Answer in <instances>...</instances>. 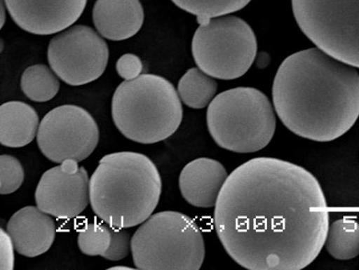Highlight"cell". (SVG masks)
I'll return each mask as SVG.
<instances>
[{
    "label": "cell",
    "mask_w": 359,
    "mask_h": 270,
    "mask_svg": "<svg viewBox=\"0 0 359 270\" xmlns=\"http://www.w3.org/2000/svg\"><path fill=\"white\" fill-rule=\"evenodd\" d=\"M320 182L303 167L259 157L237 167L220 191L214 224L226 254L249 270H302L329 229Z\"/></svg>",
    "instance_id": "cell-1"
},
{
    "label": "cell",
    "mask_w": 359,
    "mask_h": 270,
    "mask_svg": "<svg viewBox=\"0 0 359 270\" xmlns=\"http://www.w3.org/2000/svg\"><path fill=\"white\" fill-rule=\"evenodd\" d=\"M272 96L288 130L311 142H334L358 121L359 73L320 48L302 50L281 63Z\"/></svg>",
    "instance_id": "cell-2"
},
{
    "label": "cell",
    "mask_w": 359,
    "mask_h": 270,
    "mask_svg": "<svg viewBox=\"0 0 359 270\" xmlns=\"http://www.w3.org/2000/svg\"><path fill=\"white\" fill-rule=\"evenodd\" d=\"M160 172L146 155L120 151L105 155L90 180L93 212L111 228L142 224L160 201Z\"/></svg>",
    "instance_id": "cell-3"
},
{
    "label": "cell",
    "mask_w": 359,
    "mask_h": 270,
    "mask_svg": "<svg viewBox=\"0 0 359 270\" xmlns=\"http://www.w3.org/2000/svg\"><path fill=\"white\" fill-rule=\"evenodd\" d=\"M111 116L126 139L154 144L178 130L184 109L177 90L169 81L143 74L117 87L111 100Z\"/></svg>",
    "instance_id": "cell-4"
},
{
    "label": "cell",
    "mask_w": 359,
    "mask_h": 270,
    "mask_svg": "<svg viewBox=\"0 0 359 270\" xmlns=\"http://www.w3.org/2000/svg\"><path fill=\"white\" fill-rule=\"evenodd\" d=\"M208 132L217 145L235 154L266 148L276 128L273 105L261 90L238 87L219 93L208 105Z\"/></svg>",
    "instance_id": "cell-5"
},
{
    "label": "cell",
    "mask_w": 359,
    "mask_h": 270,
    "mask_svg": "<svg viewBox=\"0 0 359 270\" xmlns=\"http://www.w3.org/2000/svg\"><path fill=\"white\" fill-rule=\"evenodd\" d=\"M131 252L141 270H199L205 257L199 226L177 211L150 216L132 237Z\"/></svg>",
    "instance_id": "cell-6"
},
{
    "label": "cell",
    "mask_w": 359,
    "mask_h": 270,
    "mask_svg": "<svg viewBox=\"0 0 359 270\" xmlns=\"http://www.w3.org/2000/svg\"><path fill=\"white\" fill-rule=\"evenodd\" d=\"M194 60L202 72L219 80L243 77L254 64L257 40L239 17L211 18L200 23L192 42Z\"/></svg>",
    "instance_id": "cell-7"
},
{
    "label": "cell",
    "mask_w": 359,
    "mask_h": 270,
    "mask_svg": "<svg viewBox=\"0 0 359 270\" xmlns=\"http://www.w3.org/2000/svg\"><path fill=\"white\" fill-rule=\"evenodd\" d=\"M292 8L318 48L359 69V0H292Z\"/></svg>",
    "instance_id": "cell-8"
},
{
    "label": "cell",
    "mask_w": 359,
    "mask_h": 270,
    "mask_svg": "<svg viewBox=\"0 0 359 270\" xmlns=\"http://www.w3.org/2000/svg\"><path fill=\"white\" fill-rule=\"evenodd\" d=\"M99 140L95 119L84 108L72 104L62 105L47 113L37 134L41 152L55 163L87 159Z\"/></svg>",
    "instance_id": "cell-9"
},
{
    "label": "cell",
    "mask_w": 359,
    "mask_h": 270,
    "mask_svg": "<svg viewBox=\"0 0 359 270\" xmlns=\"http://www.w3.org/2000/svg\"><path fill=\"white\" fill-rule=\"evenodd\" d=\"M47 58L58 78L72 86H81L104 74L109 48L93 28L75 25L52 38Z\"/></svg>",
    "instance_id": "cell-10"
},
{
    "label": "cell",
    "mask_w": 359,
    "mask_h": 270,
    "mask_svg": "<svg viewBox=\"0 0 359 270\" xmlns=\"http://www.w3.org/2000/svg\"><path fill=\"white\" fill-rule=\"evenodd\" d=\"M90 180L78 161H63L41 177L34 195L37 207L57 219L76 218L90 203Z\"/></svg>",
    "instance_id": "cell-11"
},
{
    "label": "cell",
    "mask_w": 359,
    "mask_h": 270,
    "mask_svg": "<svg viewBox=\"0 0 359 270\" xmlns=\"http://www.w3.org/2000/svg\"><path fill=\"white\" fill-rule=\"evenodd\" d=\"M88 0H4L11 19L23 31L57 34L79 19Z\"/></svg>",
    "instance_id": "cell-12"
},
{
    "label": "cell",
    "mask_w": 359,
    "mask_h": 270,
    "mask_svg": "<svg viewBox=\"0 0 359 270\" xmlns=\"http://www.w3.org/2000/svg\"><path fill=\"white\" fill-rule=\"evenodd\" d=\"M228 172L219 161L199 158L187 163L179 177L182 198L191 206L210 208L216 206Z\"/></svg>",
    "instance_id": "cell-13"
},
{
    "label": "cell",
    "mask_w": 359,
    "mask_h": 270,
    "mask_svg": "<svg viewBox=\"0 0 359 270\" xmlns=\"http://www.w3.org/2000/svg\"><path fill=\"white\" fill-rule=\"evenodd\" d=\"M7 231L18 253L26 257H36L51 248L55 237V223L39 208L28 206L11 216Z\"/></svg>",
    "instance_id": "cell-14"
},
{
    "label": "cell",
    "mask_w": 359,
    "mask_h": 270,
    "mask_svg": "<svg viewBox=\"0 0 359 270\" xmlns=\"http://www.w3.org/2000/svg\"><path fill=\"white\" fill-rule=\"evenodd\" d=\"M94 25L106 39L123 41L137 34L144 22L140 0H97L93 11Z\"/></svg>",
    "instance_id": "cell-15"
},
{
    "label": "cell",
    "mask_w": 359,
    "mask_h": 270,
    "mask_svg": "<svg viewBox=\"0 0 359 270\" xmlns=\"http://www.w3.org/2000/svg\"><path fill=\"white\" fill-rule=\"evenodd\" d=\"M39 116L22 102H5L0 107V143L8 148H22L37 137Z\"/></svg>",
    "instance_id": "cell-16"
},
{
    "label": "cell",
    "mask_w": 359,
    "mask_h": 270,
    "mask_svg": "<svg viewBox=\"0 0 359 270\" xmlns=\"http://www.w3.org/2000/svg\"><path fill=\"white\" fill-rule=\"evenodd\" d=\"M217 90V81L199 67L190 69L178 83L181 101L193 109H203L213 101Z\"/></svg>",
    "instance_id": "cell-17"
},
{
    "label": "cell",
    "mask_w": 359,
    "mask_h": 270,
    "mask_svg": "<svg viewBox=\"0 0 359 270\" xmlns=\"http://www.w3.org/2000/svg\"><path fill=\"white\" fill-rule=\"evenodd\" d=\"M328 254L337 260H351L359 255V222L337 220L329 225L325 243Z\"/></svg>",
    "instance_id": "cell-18"
},
{
    "label": "cell",
    "mask_w": 359,
    "mask_h": 270,
    "mask_svg": "<svg viewBox=\"0 0 359 270\" xmlns=\"http://www.w3.org/2000/svg\"><path fill=\"white\" fill-rule=\"evenodd\" d=\"M20 88L31 101L45 102L57 95L60 82L54 70L45 65H34L23 72Z\"/></svg>",
    "instance_id": "cell-19"
},
{
    "label": "cell",
    "mask_w": 359,
    "mask_h": 270,
    "mask_svg": "<svg viewBox=\"0 0 359 270\" xmlns=\"http://www.w3.org/2000/svg\"><path fill=\"white\" fill-rule=\"evenodd\" d=\"M182 11L197 16L200 23L229 15L246 7L252 0H172Z\"/></svg>",
    "instance_id": "cell-20"
},
{
    "label": "cell",
    "mask_w": 359,
    "mask_h": 270,
    "mask_svg": "<svg viewBox=\"0 0 359 270\" xmlns=\"http://www.w3.org/2000/svg\"><path fill=\"white\" fill-rule=\"evenodd\" d=\"M111 229L100 223H88L79 231L78 245L82 254L89 257L102 255L111 245Z\"/></svg>",
    "instance_id": "cell-21"
},
{
    "label": "cell",
    "mask_w": 359,
    "mask_h": 270,
    "mask_svg": "<svg viewBox=\"0 0 359 270\" xmlns=\"http://www.w3.org/2000/svg\"><path fill=\"white\" fill-rule=\"evenodd\" d=\"M0 193L10 195L22 187L25 181V170L20 161L11 155L0 157Z\"/></svg>",
    "instance_id": "cell-22"
},
{
    "label": "cell",
    "mask_w": 359,
    "mask_h": 270,
    "mask_svg": "<svg viewBox=\"0 0 359 270\" xmlns=\"http://www.w3.org/2000/svg\"><path fill=\"white\" fill-rule=\"evenodd\" d=\"M111 229V245L108 250L102 255L106 260L119 261L128 257L131 251L132 238L126 229Z\"/></svg>",
    "instance_id": "cell-23"
},
{
    "label": "cell",
    "mask_w": 359,
    "mask_h": 270,
    "mask_svg": "<svg viewBox=\"0 0 359 270\" xmlns=\"http://www.w3.org/2000/svg\"><path fill=\"white\" fill-rule=\"evenodd\" d=\"M116 72L125 81H131L140 77L143 70V63L134 54H126L117 60Z\"/></svg>",
    "instance_id": "cell-24"
},
{
    "label": "cell",
    "mask_w": 359,
    "mask_h": 270,
    "mask_svg": "<svg viewBox=\"0 0 359 270\" xmlns=\"http://www.w3.org/2000/svg\"><path fill=\"white\" fill-rule=\"evenodd\" d=\"M14 243L7 230L0 231V269L13 270L15 265Z\"/></svg>",
    "instance_id": "cell-25"
},
{
    "label": "cell",
    "mask_w": 359,
    "mask_h": 270,
    "mask_svg": "<svg viewBox=\"0 0 359 270\" xmlns=\"http://www.w3.org/2000/svg\"><path fill=\"white\" fill-rule=\"evenodd\" d=\"M118 269H121V270H133L134 269L128 268V266H114V268H111L110 269V270H118Z\"/></svg>",
    "instance_id": "cell-26"
},
{
    "label": "cell",
    "mask_w": 359,
    "mask_h": 270,
    "mask_svg": "<svg viewBox=\"0 0 359 270\" xmlns=\"http://www.w3.org/2000/svg\"><path fill=\"white\" fill-rule=\"evenodd\" d=\"M5 8L3 7V2H2V8H1V28L3 26H4L5 23V13H4Z\"/></svg>",
    "instance_id": "cell-27"
}]
</instances>
